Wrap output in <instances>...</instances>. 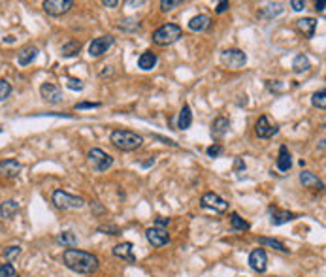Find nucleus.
<instances>
[{
  "label": "nucleus",
  "mask_w": 326,
  "mask_h": 277,
  "mask_svg": "<svg viewBox=\"0 0 326 277\" xmlns=\"http://www.w3.org/2000/svg\"><path fill=\"white\" fill-rule=\"evenodd\" d=\"M309 68H311V62L309 59L300 53V55H296L294 59H292V72L294 74H304V72H309Z\"/></svg>",
  "instance_id": "bb28decb"
},
{
  "label": "nucleus",
  "mask_w": 326,
  "mask_h": 277,
  "mask_svg": "<svg viewBox=\"0 0 326 277\" xmlns=\"http://www.w3.org/2000/svg\"><path fill=\"white\" fill-rule=\"evenodd\" d=\"M125 4L130 6V8H136V6H144V4H146V0H127Z\"/></svg>",
  "instance_id": "09e8293b"
},
{
  "label": "nucleus",
  "mask_w": 326,
  "mask_h": 277,
  "mask_svg": "<svg viewBox=\"0 0 326 277\" xmlns=\"http://www.w3.org/2000/svg\"><path fill=\"white\" fill-rule=\"evenodd\" d=\"M221 62L230 70H240L247 64V55L241 49H226L221 53Z\"/></svg>",
  "instance_id": "423d86ee"
},
{
  "label": "nucleus",
  "mask_w": 326,
  "mask_h": 277,
  "mask_svg": "<svg viewBox=\"0 0 326 277\" xmlns=\"http://www.w3.org/2000/svg\"><path fill=\"white\" fill-rule=\"evenodd\" d=\"M79 51H81V43L76 42V40H68V42L62 45L60 53H62V57H66V59H72V57H76Z\"/></svg>",
  "instance_id": "c85d7f7f"
},
{
  "label": "nucleus",
  "mask_w": 326,
  "mask_h": 277,
  "mask_svg": "<svg viewBox=\"0 0 326 277\" xmlns=\"http://www.w3.org/2000/svg\"><path fill=\"white\" fill-rule=\"evenodd\" d=\"M113 43H115V38L110 36V34L98 36V38H95L93 42L89 43V55H91L93 59H98V57H102V55H106L108 51L112 49Z\"/></svg>",
  "instance_id": "0eeeda50"
},
{
  "label": "nucleus",
  "mask_w": 326,
  "mask_h": 277,
  "mask_svg": "<svg viewBox=\"0 0 326 277\" xmlns=\"http://www.w3.org/2000/svg\"><path fill=\"white\" fill-rule=\"evenodd\" d=\"M209 25H211V19L206 13H198V15L190 17L189 21V28L192 32H204V30L209 28Z\"/></svg>",
  "instance_id": "412c9836"
},
{
  "label": "nucleus",
  "mask_w": 326,
  "mask_h": 277,
  "mask_svg": "<svg viewBox=\"0 0 326 277\" xmlns=\"http://www.w3.org/2000/svg\"><path fill=\"white\" fill-rule=\"evenodd\" d=\"M17 272L13 268V264H2L0 266V277H15Z\"/></svg>",
  "instance_id": "58836bf2"
},
{
  "label": "nucleus",
  "mask_w": 326,
  "mask_h": 277,
  "mask_svg": "<svg viewBox=\"0 0 326 277\" xmlns=\"http://www.w3.org/2000/svg\"><path fill=\"white\" fill-rule=\"evenodd\" d=\"M228 128H230V121L226 117H215L213 123H211V136H213L215 140H219V138H223L226 132H228Z\"/></svg>",
  "instance_id": "5701e85b"
},
{
  "label": "nucleus",
  "mask_w": 326,
  "mask_h": 277,
  "mask_svg": "<svg viewBox=\"0 0 326 277\" xmlns=\"http://www.w3.org/2000/svg\"><path fill=\"white\" fill-rule=\"evenodd\" d=\"M146 238H147V242L153 245V247H163V245L170 244V234H168L166 228H159V227L147 228Z\"/></svg>",
  "instance_id": "9b49d317"
},
{
  "label": "nucleus",
  "mask_w": 326,
  "mask_h": 277,
  "mask_svg": "<svg viewBox=\"0 0 326 277\" xmlns=\"http://www.w3.org/2000/svg\"><path fill=\"white\" fill-rule=\"evenodd\" d=\"M62 262L68 270L76 272V274H83V276L95 274L96 270L100 268V261L96 255L81 251V249H74V247L62 253Z\"/></svg>",
  "instance_id": "f257e3e1"
},
{
  "label": "nucleus",
  "mask_w": 326,
  "mask_h": 277,
  "mask_svg": "<svg viewBox=\"0 0 326 277\" xmlns=\"http://www.w3.org/2000/svg\"><path fill=\"white\" fill-rule=\"evenodd\" d=\"M258 244L268 245V247H272V249H275V251L289 253V249L285 247L283 242H279V240H274V238H258Z\"/></svg>",
  "instance_id": "7c9ffc66"
},
{
  "label": "nucleus",
  "mask_w": 326,
  "mask_h": 277,
  "mask_svg": "<svg viewBox=\"0 0 326 277\" xmlns=\"http://www.w3.org/2000/svg\"><path fill=\"white\" fill-rule=\"evenodd\" d=\"M168 225H170V219H166V217H159L155 221V227H159V228H166Z\"/></svg>",
  "instance_id": "a18cd8bd"
},
{
  "label": "nucleus",
  "mask_w": 326,
  "mask_h": 277,
  "mask_svg": "<svg viewBox=\"0 0 326 277\" xmlns=\"http://www.w3.org/2000/svg\"><path fill=\"white\" fill-rule=\"evenodd\" d=\"M21 162L19 160H15V159H4V160H0V174L4 177H17L19 176V172H21Z\"/></svg>",
  "instance_id": "a211bd4d"
},
{
  "label": "nucleus",
  "mask_w": 326,
  "mask_h": 277,
  "mask_svg": "<svg viewBox=\"0 0 326 277\" xmlns=\"http://www.w3.org/2000/svg\"><path fill=\"white\" fill-rule=\"evenodd\" d=\"M234 172H238V174H243V172H245V162L241 159L234 160Z\"/></svg>",
  "instance_id": "c03bdc74"
},
{
  "label": "nucleus",
  "mask_w": 326,
  "mask_h": 277,
  "mask_svg": "<svg viewBox=\"0 0 326 277\" xmlns=\"http://www.w3.org/2000/svg\"><path fill=\"white\" fill-rule=\"evenodd\" d=\"M121 30H127V32H132V30H138L140 28V23H138L136 19H132V17H127V19H123L121 21Z\"/></svg>",
  "instance_id": "473e14b6"
},
{
  "label": "nucleus",
  "mask_w": 326,
  "mask_h": 277,
  "mask_svg": "<svg viewBox=\"0 0 326 277\" xmlns=\"http://www.w3.org/2000/svg\"><path fill=\"white\" fill-rule=\"evenodd\" d=\"M183 36V28L175 23H166V25L159 26L153 32V42L161 47H166V45H172L179 40Z\"/></svg>",
  "instance_id": "7ed1b4c3"
},
{
  "label": "nucleus",
  "mask_w": 326,
  "mask_h": 277,
  "mask_svg": "<svg viewBox=\"0 0 326 277\" xmlns=\"http://www.w3.org/2000/svg\"><path fill=\"white\" fill-rule=\"evenodd\" d=\"M102 104L100 102H79V104H76V111H81V109H96L100 108Z\"/></svg>",
  "instance_id": "ea45409f"
},
{
  "label": "nucleus",
  "mask_w": 326,
  "mask_h": 277,
  "mask_svg": "<svg viewBox=\"0 0 326 277\" xmlns=\"http://www.w3.org/2000/svg\"><path fill=\"white\" fill-rule=\"evenodd\" d=\"M11 94V85L6 79H0V102H4Z\"/></svg>",
  "instance_id": "e433bc0d"
},
{
  "label": "nucleus",
  "mask_w": 326,
  "mask_h": 277,
  "mask_svg": "<svg viewBox=\"0 0 326 277\" xmlns=\"http://www.w3.org/2000/svg\"><path fill=\"white\" fill-rule=\"evenodd\" d=\"M200 206L204 208V210H211L215 213H224V211L228 210V202L221 198L217 193H206L202 198H200Z\"/></svg>",
  "instance_id": "6e6552de"
},
{
  "label": "nucleus",
  "mask_w": 326,
  "mask_h": 277,
  "mask_svg": "<svg viewBox=\"0 0 326 277\" xmlns=\"http://www.w3.org/2000/svg\"><path fill=\"white\" fill-rule=\"evenodd\" d=\"M0 6H2V4H0Z\"/></svg>",
  "instance_id": "864d4df0"
},
{
  "label": "nucleus",
  "mask_w": 326,
  "mask_h": 277,
  "mask_svg": "<svg viewBox=\"0 0 326 277\" xmlns=\"http://www.w3.org/2000/svg\"><path fill=\"white\" fill-rule=\"evenodd\" d=\"M291 8L294 11H304L306 9V0L302 2V0H291Z\"/></svg>",
  "instance_id": "79ce46f5"
},
{
  "label": "nucleus",
  "mask_w": 326,
  "mask_h": 277,
  "mask_svg": "<svg viewBox=\"0 0 326 277\" xmlns=\"http://www.w3.org/2000/svg\"><path fill=\"white\" fill-rule=\"evenodd\" d=\"M19 255H21V247H19V245H8V247L4 249V257H6L8 261L17 259Z\"/></svg>",
  "instance_id": "c9c22d12"
},
{
  "label": "nucleus",
  "mask_w": 326,
  "mask_h": 277,
  "mask_svg": "<svg viewBox=\"0 0 326 277\" xmlns=\"http://www.w3.org/2000/svg\"><path fill=\"white\" fill-rule=\"evenodd\" d=\"M113 257H117L121 261H127L130 264L136 262V255H134V245L130 242H123V244H117L113 247Z\"/></svg>",
  "instance_id": "2eb2a0df"
},
{
  "label": "nucleus",
  "mask_w": 326,
  "mask_h": 277,
  "mask_svg": "<svg viewBox=\"0 0 326 277\" xmlns=\"http://www.w3.org/2000/svg\"><path fill=\"white\" fill-rule=\"evenodd\" d=\"M223 145L221 143H213V145H209L206 149V155L209 157V159H217V157H221L223 155Z\"/></svg>",
  "instance_id": "72a5a7b5"
},
{
  "label": "nucleus",
  "mask_w": 326,
  "mask_h": 277,
  "mask_svg": "<svg viewBox=\"0 0 326 277\" xmlns=\"http://www.w3.org/2000/svg\"><path fill=\"white\" fill-rule=\"evenodd\" d=\"M275 166H277L279 172H289V170L292 168V157L287 145H281V147H279V155H277Z\"/></svg>",
  "instance_id": "4be33fe9"
},
{
  "label": "nucleus",
  "mask_w": 326,
  "mask_h": 277,
  "mask_svg": "<svg viewBox=\"0 0 326 277\" xmlns=\"http://www.w3.org/2000/svg\"><path fill=\"white\" fill-rule=\"evenodd\" d=\"M300 183L304 185L306 189H311V191H323V189H325V183H323L313 172H309V170H304L300 174Z\"/></svg>",
  "instance_id": "6ab92c4d"
},
{
  "label": "nucleus",
  "mask_w": 326,
  "mask_h": 277,
  "mask_svg": "<svg viewBox=\"0 0 326 277\" xmlns=\"http://www.w3.org/2000/svg\"><path fill=\"white\" fill-rule=\"evenodd\" d=\"M19 211V204L15 200H6L0 204V217L11 219Z\"/></svg>",
  "instance_id": "cd10ccee"
},
{
  "label": "nucleus",
  "mask_w": 326,
  "mask_h": 277,
  "mask_svg": "<svg viewBox=\"0 0 326 277\" xmlns=\"http://www.w3.org/2000/svg\"><path fill=\"white\" fill-rule=\"evenodd\" d=\"M157 64H159V57H157V53H153V51H144L138 57V66H140V70H144V72L153 70Z\"/></svg>",
  "instance_id": "aec40b11"
},
{
  "label": "nucleus",
  "mask_w": 326,
  "mask_h": 277,
  "mask_svg": "<svg viewBox=\"0 0 326 277\" xmlns=\"http://www.w3.org/2000/svg\"><path fill=\"white\" fill-rule=\"evenodd\" d=\"M87 159H89V164H91V168L95 172H106V170H110L113 166V157L108 155L106 151H102L100 147L89 149Z\"/></svg>",
  "instance_id": "39448f33"
},
{
  "label": "nucleus",
  "mask_w": 326,
  "mask_h": 277,
  "mask_svg": "<svg viewBox=\"0 0 326 277\" xmlns=\"http://www.w3.org/2000/svg\"><path fill=\"white\" fill-rule=\"evenodd\" d=\"M183 6V0H163L161 2V9L163 11H172V9Z\"/></svg>",
  "instance_id": "f704fd0d"
},
{
  "label": "nucleus",
  "mask_w": 326,
  "mask_h": 277,
  "mask_svg": "<svg viewBox=\"0 0 326 277\" xmlns=\"http://www.w3.org/2000/svg\"><path fill=\"white\" fill-rule=\"evenodd\" d=\"M66 87L72 89V91H83L85 89V83L81 79H76V77H68L66 79Z\"/></svg>",
  "instance_id": "4c0bfd02"
},
{
  "label": "nucleus",
  "mask_w": 326,
  "mask_h": 277,
  "mask_svg": "<svg viewBox=\"0 0 326 277\" xmlns=\"http://www.w3.org/2000/svg\"><path fill=\"white\" fill-rule=\"evenodd\" d=\"M249 266L257 274H264L268 268V255L264 249H255L249 255Z\"/></svg>",
  "instance_id": "4468645a"
},
{
  "label": "nucleus",
  "mask_w": 326,
  "mask_h": 277,
  "mask_svg": "<svg viewBox=\"0 0 326 277\" xmlns=\"http://www.w3.org/2000/svg\"><path fill=\"white\" fill-rule=\"evenodd\" d=\"M57 244L66 247V249H72L77 245V236L72 230H62L60 234H57Z\"/></svg>",
  "instance_id": "a878e982"
},
{
  "label": "nucleus",
  "mask_w": 326,
  "mask_h": 277,
  "mask_svg": "<svg viewBox=\"0 0 326 277\" xmlns=\"http://www.w3.org/2000/svg\"><path fill=\"white\" fill-rule=\"evenodd\" d=\"M190 125H192V111H190V106H183L177 115V128L179 130H189Z\"/></svg>",
  "instance_id": "393cba45"
},
{
  "label": "nucleus",
  "mask_w": 326,
  "mask_h": 277,
  "mask_svg": "<svg viewBox=\"0 0 326 277\" xmlns=\"http://www.w3.org/2000/svg\"><path fill=\"white\" fill-rule=\"evenodd\" d=\"M53 204H55V208L57 210H81L83 206H85V200L81 198V196H76V194H70L66 191H62V189H57L51 196Z\"/></svg>",
  "instance_id": "20e7f679"
},
{
  "label": "nucleus",
  "mask_w": 326,
  "mask_h": 277,
  "mask_svg": "<svg viewBox=\"0 0 326 277\" xmlns=\"http://www.w3.org/2000/svg\"><path fill=\"white\" fill-rule=\"evenodd\" d=\"M311 106L319 109H326V91L325 89H319L317 92H313L311 96Z\"/></svg>",
  "instance_id": "2f4dec72"
},
{
  "label": "nucleus",
  "mask_w": 326,
  "mask_h": 277,
  "mask_svg": "<svg viewBox=\"0 0 326 277\" xmlns=\"http://www.w3.org/2000/svg\"><path fill=\"white\" fill-rule=\"evenodd\" d=\"M155 138H157V140H161V142H164V143H168V145H177L173 140H168V138H163V136H155Z\"/></svg>",
  "instance_id": "603ef678"
},
{
  "label": "nucleus",
  "mask_w": 326,
  "mask_h": 277,
  "mask_svg": "<svg viewBox=\"0 0 326 277\" xmlns=\"http://www.w3.org/2000/svg\"><path fill=\"white\" fill-rule=\"evenodd\" d=\"M230 228H232V230H240V232H243V230H249L251 225L245 221V219H241L240 213L232 211V213H230Z\"/></svg>",
  "instance_id": "c756f323"
},
{
  "label": "nucleus",
  "mask_w": 326,
  "mask_h": 277,
  "mask_svg": "<svg viewBox=\"0 0 326 277\" xmlns=\"http://www.w3.org/2000/svg\"><path fill=\"white\" fill-rule=\"evenodd\" d=\"M268 89H270V91H281V89H283V85H281V81H268Z\"/></svg>",
  "instance_id": "49530a36"
},
{
  "label": "nucleus",
  "mask_w": 326,
  "mask_h": 277,
  "mask_svg": "<svg viewBox=\"0 0 326 277\" xmlns=\"http://www.w3.org/2000/svg\"><path fill=\"white\" fill-rule=\"evenodd\" d=\"M40 94H42V98L47 102V104H60V102L64 100V92H62V89H60L59 85L49 83V81L42 83Z\"/></svg>",
  "instance_id": "9d476101"
},
{
  "label": "nucleus",
  "mask_w": 326,
  "mask_h": 277,
  "mask_svg": "<svg viewBox=\"0 0 326 277\" xmlns=\"http://www.w3.org/2000/svg\"><path fill=\"white\" fill-rule=\"evenodd\" d=\"M42 8L47 15L59 17V15L68 13L70 9L74 8V2H72V0H45L42 4Z\"/></svg>",
  "instance_id": "1a4fd4ad"
},
{
  "label": "nucleus",
  "mask_w": 326,
  "mask_h": 277,
  "mask_svg": "<svg viewBox=\"0 0 326 277\" xmlns=\"http://www.w3.org/2000/svg\"><path fill=\"white\" fill-rule=\"evenodd\" d=\"M294 25H296V30L304 34L306 38H313L315 30H317V19L315 17H304V19H298Z\"/></svg>",
  "instance_id": "dca6fc26"
},
{
  "label": "nucleus",
  "mask_w": 326,
  "mask_h": 277,
  "mask_svg": "<svg viewBox=\"0 0 326 277\" xmlns=\"http://www.w3.org/2000/svg\"><path fill=\"white\" fill-rule=\"evenodd\" d=\"M91 211H95V213H104V208L100 206V202H91Z\"/></svg>",
  "instance_id": "de8ad7c7"
},
{
  "label": "nucleus",
  "mask_w": 326,
  "mask_h": 277,
  "mask_svg": "<svg viewBox=\"0 0 326 277\" xmlns=\"http://www.w3.org/2000/svg\"><path fill=\"white\" fill-rule=\"evenodd\" d=\"M277 130H279V126L272 125L266 115H260V117L257 119V123H255V134H257L258 138H262V140H268V138L275 136L277 134Z\"/></svg>",
  "instance_id": "f8f14e48"
},
{
  "label": "nucleus",
  "mask_w": 326,
  "mask_h": 277,
  "mask_svg": "<svg viewBox=\"0 0 326 277\" xmlns=\"http://www.w3.org/2000/svg\"><path fill=\"white\" fill-rule=\"evenodd\" d=\"M325 0H317V2H315V9H317L319 13H325Z\"/></svg>",
  "instance_id": "3c124183"
},
{
  "label": "nucleus",
  "mask_w": 326,
  "mask_h": 277,
  "mask_svg": "<svg viewBox=\"0 0 326 277\" xmlns=\"http://www.w3.org/2000/svg\"><path fill=\"white\" fill-rule=\"evenodd\" d=\"M268 213H270V223H272L274 227H281V225H287V223L294 221V217H296L292 211L279 210V208H275V206H270V208H268Z\"/></svg>",
  "instance_id": "ddd939ff"
},
{
  "label": "nucleus",
  "mask_w": 326,
  "mask_h": 277,
  "mask_svg": "<svg viewBox=\"0 0 326 277\" xmlns=\"http://www.w3.org/2000/svg\"><path fill=\"white\" fill-rule=\"evenodd\" d=\"M38 53H40V49H38L36 45H25V47L17 53V64L19 66H28V64H32V62L38 59Z\"/></svg>",
  "instance_id": "f3484780"
},
{
  "label": "nucleus",
  "mask_w": 326,
  "mask_h": 277,
  "mask_svg": "<svg viewBox=\"0 0 326 277\" xmlns=\"http://www.w3.org/2000/svg\"><path fill=\"white\" fill-rule=\"evenodd\" d=\"M230 8V2L228 0H223V2H219L217 4V8H215V13H224L226 9Z\"/></svg>",
  "instance_id": "37998d69"
},
{
  "label": "nucleus",
  "mask_w": 326,
  "mask_h": 277,
  "mask_svg": "<svg viewBox=\"0 0 326 277\" xmlns=\"http://www.w3.org/2000/svg\"><path fill=\"white\" fill-rule=\"evenodd\" d=\"M98 232H106V234L110 236H119L121 228L115 227V225H106V227H98Z\"/></svg>",
  "instance_id": "a19ab883"
},
{
  "label": "nucleus",
  "mask_w": 326,
  "mask_h": 277,
  "mask_svg": "<svg viewBox=\"0 0 326 277\" xmlns=\"http://www.w3.org/2000/svg\"><path fill=\"white\" fill-rule=\"evenodd\" d=\"M283 11L285 8L281 2H272V4H266L264 8L258 11V17H262V19H275L277 15H281Z\"/></svg>",
  "instance_id": "b1692460"
},
{
  "label": "nucleus",
  "mask_w": 326,
  "mask_h": 277,
  "mask_svg": "<svg viewBox=\"0 0 326 277\" xmlns=\"http://www.w3.org/2000/svg\"><path fill=\"white\" fill-rule=\"evenodd\" d=\"M102 6H106V8H117L119 6V0H104Z\"/></svg>",
  "instance_id": "8fccbe9b"
},
{
  "label": "nucleus",
  "mask_w": 326,
  "mask_h": 277,
  "mask_svg": "<svg viewBox=\"0 0 326 277\" xmlns=\"http://www.w3.org/2000/svg\"><path fill=\"white\" fill-rule=\"evenodd\" d=\"M110 142L119 149V151L130 153L138 151L144 145V136H140L138 132L132 130H125V128H115L110 134Z\"/></svg>",
  "instance_id": "f03ea898"
}]
</instances>
